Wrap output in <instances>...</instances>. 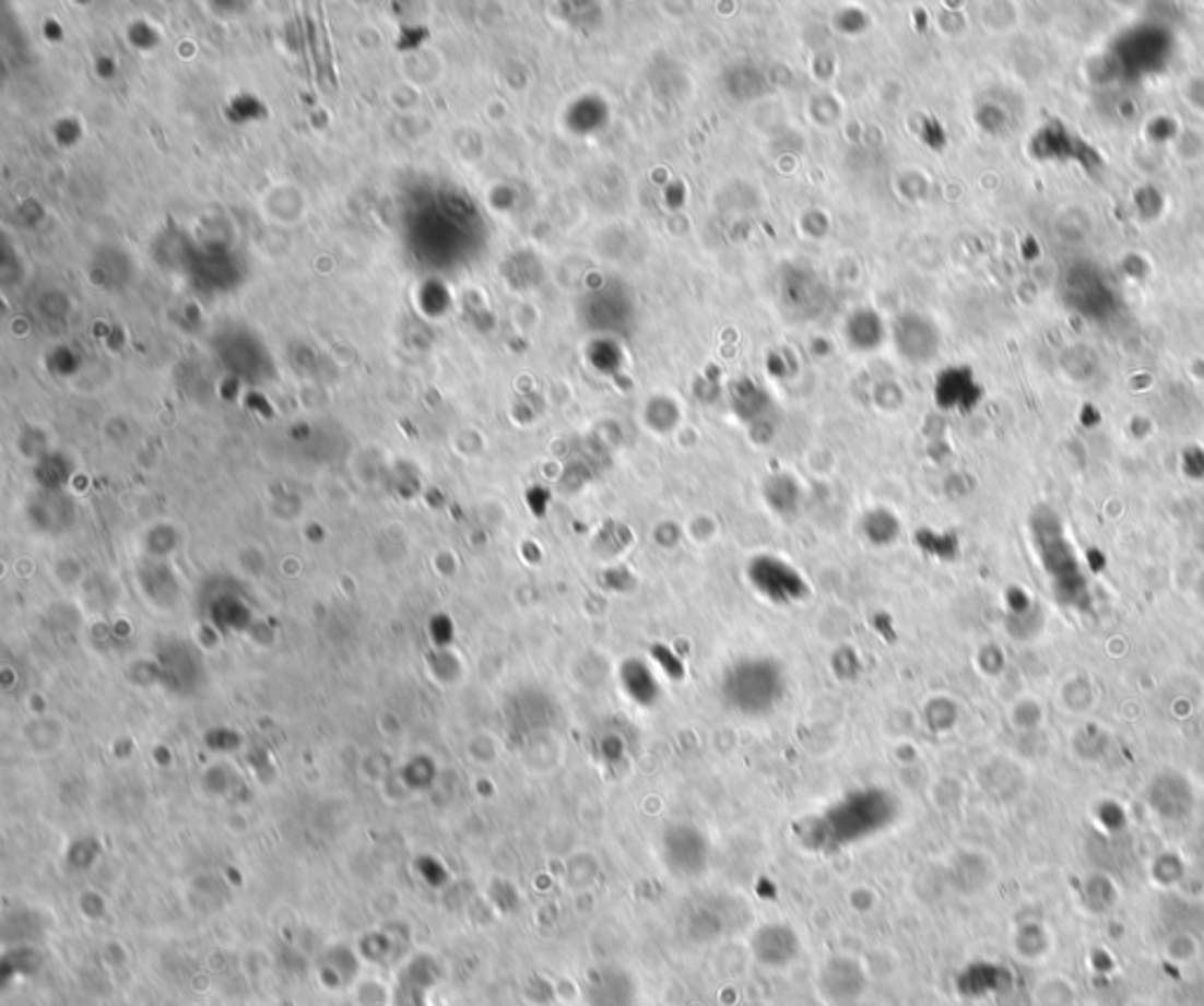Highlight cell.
<instances>
[{
  "instance_id": "cell-6",
  "label": "cell",
  "mask_w": 1204,
  "mask_h": 1006,
  "mask_svg": "<svg viewBox=\"0 0 1204 1006\" xmlns=\"http://www.w3.org/2000/svg\"><path fill=\"white\" fill-rule=\"evenodd\" d=\"M583 997L589 1006H636L638 983L633 973L622 967H598L586 977Z\"/></svg>"
},
{
  "instance_id": "cell-7",
  "label": "cell",
  "mask_w": 1204,
  "mask_h": 1006,
  "mask_svg": "<svg viewBox=\"0 0 1204 1006\" xmlns=\"http://www.w3.org/2000/svg\"><path fill=\"white\" fill-rule=\"evenodd\" d=\"M1148 800L1153 804V809L1160 816L1181 818V816H1185L1188 812H1191L1193 793H1191V785H1188V781L1183 777L1169 771V773H1162V777H1157L1153 781Z\"/></svg>"
},
{
  "instance_id": "cell-4",
  "label": "cell",
  "mask_w": 1204,
  "mask_h": 1006,
  "mask_svg": "<svg viewBox=\"0 0 1204 1006\" xmlns=\"http://www.w3.org/2000/svg\"><path fill=\"white\" fill-rule=\"evenodd\" d=\"M816 985L830 1004L849 1006L866 995L869 973L859 959L849 955H833L822 964Z\"/></svg>"
},
{
  "instance_id": "cell-2",
  "label": "cell",
  "mask_w": 1204,
  "mask_h": 1006,
  "mask_svg": "<svg viewBox=\"0 0 1204 1006\" xmlns=\"http://www.w3.org/2000/svg\"><path fill=\"white\" fill-rule=\"evenodd\" d=\"M894 818H897V800L877 788H869V791L847 795L822 818V842L838 847L861 842L885 830Z\"/></svg>"
},
{
  "instance_id": "cell-3",
  "label": "cell",
  "mask_w": 1204,
  "mask_h": 1006,
  "mask_svg": "<svg viewBox=\"0 0 1204 1006\" xmlns=\"http://www.w3.org/2000/svg\"><path fill=\"white\" fill-rule=\"evenodd\" d=\"M748 948L758 967L767 971H786L800 959L802 940L791 924L767 922L751 934Z\"/></svg>"
},
{
  "instance_id": "cell-1",
  "label": "cell",
  "mask_w": 1204,
  "mask_h": 1006,
  "mask_svg": "<svg viewBox=\"0 0 1204 1006\" xmlns=\"http://www.w3.org/2000/svg\"><path fill=\"white\" fill-rule=\"evenodd\" d=\"M1032 544L1040 555V563L1052 583V593L1063 607L1087 609L1091 605V591L1083 567H1079L1071 541L1063 534L1059 518L1049 510H1038L1032 516Z\"/></svg>"
},
{
  "instance_id": "cell-8",
  "label": "cell",
  "mask_w": 1204,
  "mask_h": 1006,
  "mask_svg": "<svg viewBox=\"0 0 1204 1006\" xmlns=\"http://www.w3.org/2000/svg\"><path fill=\"white\" fill-rule=\"evenodd\" d=\"M753 583L765 591L767 597L775 600H791L800 595V588L805 585L795 571L779 560H760L753 569Z\"/></svg>"
},
{
  "instance_id": "cell-5",
  "label": "cell",
  "mask_w": 1204,
  "mask_h": 1006,
  "mask_svg": "<svg viewBox=\"0 0 1204 1006\" xmlns=\"http://www.w3.org/2000/svg\"><path fill=\"white\" fill-rule=\"evenodd\" d=\"M661 856L677 877H697L708 865V840L692 826H671L663 832Z\"/></svg>"
}]
</instances>
